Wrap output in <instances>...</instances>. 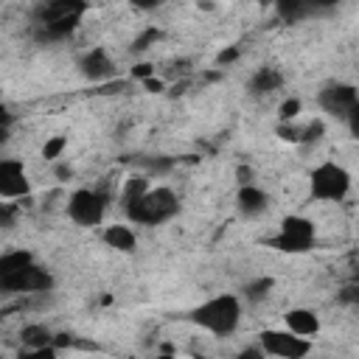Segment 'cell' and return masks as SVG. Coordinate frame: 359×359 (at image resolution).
<instances>
[{
  "label": "cell",
  "instance_id": "3",
  "mask_svg": "<svg viewBox=\"0 0 359 359\" xmlns=\"http://www.w3.org/2000/svg\"><path fill=\"white\" fill-rule=\"evenodd\" d=\"M182 210L180 205V196L174 194V188L168 185H157V188H149L140 199L129 202L123 208L126 219L132 224H143V227H160V224H168L171 219H177Z\"/></svg>",
  "mask_w": 359,
  "mask_h": 359
},
{
  "label": "cell",
  "instance_id": "33",
  "mask_svg": "<svg viewBox=\"0 0 359 359\" xmlns=\"http://www.w3.org/2000/svg\"><path fill=\"white\" fill-rule=\"evenodd\" d=\"M132 76L140 79V81H146V79L154 76V65H149V62H137V65L132 67Z\"/></svg>",
  "mask_w": 359,
  "mask_h": 359
},
{
  "label": "cell",
  "instance_id": "12",
  "mask_svg": "<svg viewBox=\"0 0 359 359\" xmlns=\"http://www.w3.org/2000/svg\"><path fill=\"white\" fill-rule=\"evenodd\" d=\"M236 210L241 219L255 222L269 210V194L258 185H238L236 191Z\"/></svg>",
  "mask_w": 359,
  "mask_h": 359
},
{
  "label": "cell",
  "instance_id": "29",
  "mask_svg": "<svg viewBox=\"0 0 359 359\" xmlns=\"http://www.w3.org/2000/svg\"><path fill=\"white\" fill-rule=\"evenodd\" d=\"M73 165L70 163H65V160H59V163H53V177H56V182H67V180H73Z\"/></svg>",
  "mask_w": 359,
  "mask_h": 359
},
{
  "label": "cell",
  "instance_id": "6",
  "mask_svg": "<svg viewBox=\"0 0 359 359\" xmlns=\"http://www.w3.org/2000/svg\"><path fill=\"white\" fill-rule=\"evenodd\" d=\"M272 250L278 252H289V255H303L317 244V224L309 216L300 213H289L280 219L278 233L266 241Z\"/></svg>",
  "mask_w": 359,
  "mask_h": 359
},
{
  "label": "cell",
  "instance_id": "28",
  "mask_svg": "<svg viewBox=\"0 0 359 359\" xmlns=\"http://www.w3.org/2000/svg\"><path fill=\"white\" fill-rule=\"evenodd\" d=\"M345 126H348V135H351L353 140H359V98H356V104L351 107V112H348V118H345Z\"/></svg>",
  "mask_w": 359,
  "mask_h": 359
},
{
  "label": "cell",
  "instance_id": "22",
  "mask_svg": "<svg viewBox=\"0 0 359 359\" xmlns=\"http://www.w3.org/2000/svg\"><path fill=\"white\" fill-rule=\"evenodd\" d=\"M160 39H163V31H160L157 25H146V28L132 39V48H129V50H132V53H143V50H149L151 45H157Z\"/></svg>",
  "mask_w": 359,
  "mask_h": 359
},
{
  "label": "cell",
  "instance_id": "27",
  "mask_svg": "<svg viewBox=\"0 0 359 359\" xmlns=\"http://www.w3.org/2000/svg\"><path fill=\"white\" fill-rule=\"evenodd\" d=\"M17 359H59V348H22Z\"/></svg>",
  "mask_w": 359,
  "mask_h": 359
},
{
  "label": "cell",
  "instance_id": "14",
  "mask_svg": "<svg viewBox=\"0 0 359 359\" xmlns=\"http://www.w3.org/2000/svg\"><path fill=\"white\" fill-rule=\"evenodd\" d=\"M283 328H289L292 334L297 337H306V339H314L323 328L320 323V314L314 309H306V306H294L283 314Z\"/></svg>",
  "mask_w": 359,
  "mask_h": 359
},
{
  "label": "cell",
  "instance_id": "31",
  "mask_svg": "<svg viewBox=\"0 0 359 359\" xmlns=\"http://www.w3.org/2000/svg\"><path fill=\"white\" fill-rule=\"evenodd\" d=\"M14 216H17V205L14 202H0V224L3 227H11L14 224Z\"/></svg>",
  "mask_w": 359,
  "mask_h": 359
},
{
  "label": "cell",
  "instance_id": "11",
  "mask_svg": "<svg viewBox=\"0 0 359 359\" xmlns=\"http://www.w3.org/2000/svg\"><path fill=\"white\" fill-rule=\"evenodd\" d=\"M76 67H79L81 79H87V81H93V84L107 81V79L115 76V62H112V56L107 53V48H90V50H84V53L79 56Z\"/></svg>",
  "mask_w": 359,
  "mask_h": 359
},
{
  "label": "cell",
  "instance_id": "34",
  "mask_svg": "<svg viewBox=\"0 0 359 359\" xmlns=\"http://www.w3.org/2000/svg\"><path fill=\"white\" fill-rule=\"evenodd\" d=\"M236 59H238V48H227V50H222V53L216 56V65H219V67H222V65L227 67V65L236 62Z\"/></svg>",
  "mask_w": 359,
  "mask_h": 359
},
{
  "label": "cell",
  "instance_id": "19",
  "mask_svg": "<svg viewBox=\"0 0 359 359\" xmlns=\"http://www.w3.org/2000/svg\"><path fill=\"white\" fill-rule=\"evenodd\" d=\"M275 289V280L269 278V275H258V278H250L244 286H241V300L244 303H250V306H258V303H264L266 297H269V292Z\"/></svg>",
  "mask_w": 359,
  "mask_h": 359
},
{
  "label": "cell",
  "instance_id": "18",
  "mask_svg": "<svg viewBox=\"0 0 359 359\" xmlns=\"http://www.w3.org/2000/svg\"><path fill=\"white\" fill-rule=\"evenodd\" d=\"M317 11H323V6H317V3H300V0H283V3L275 6V14L283 22H300V20H306V17L317 14Z\"/></svg>",
  "mask_w": 359,
  "mask_h": 359
},
{
  "label": "cell",
  "instance_id": "10",
  "mask_svg": "<svg viewBox=\"0 0 359 359\" xmlns=\"http://www.w3.org/2000/svg\"><path fill=\"white\" fill-rule=\"evenodd\" d=\"M28 194H31V180L25 174L22 160L3 157L0 160V199L14 202V199H25Z\"/></svg>",
  "mask_w": 359,
  "mask_h": 359
},
{
  "label": "cell",
  "instance_id": "13",
  "mask_svg": "<svg viewBox=\"0 0 359 359\" xmlns=\"http://www.w3.org/2000/svg\"><path fill=\"white\" fill-rule=\"evenodd\" d=\"M283 87V73L275 65H261L247 79V93L252 98H269Z\"/></svg>",
  "mask_w": 359,
  "mask_h": 359
},
{
  "label": "cell",
  "instance_id": "7",
  "mask_svg": "<svg viewBox=\"0 0 359 359\" xmlns=\"http://www.w3.org/2000/svg\"><path fill=\"white\" fill-rule=\"evenodd\" d=\"M258 345L269 359H306L311 353V339L297 337L289 328H264Z\"/></svg>",
  "mask_w": 359,
  "mask_h": 359
},
{
  "label": "cell",
  "instance_id": "1",
  "mask_svg": "<svg viewBox=\"0 0 359 359\" xmlns=\"http://www.w3.org/2000/svg\"><path fill=\"white\" fill-rule=\"evenodd\" d=\"M241 314H244V300L233 292H222V294H213V297L202 300L199 306H194L188 311V320L213 337H230L238 331Z\"/></svg>",
  "mask_w": 359,
  "mask_h": 359
},
{
  "label": "cell",
  "instance_id": "37",
  "mask_svg": "<svg viewBox=\"0 0 359 359\" xmlns=\"http://www.w3.org/2000/svg\"><path fill=\"white\" fill-rule=\"evenodd\" d=\"M353 283H356V286H359V272H356V280H353Z\"/></svg>",
  "mask_w": 359,
  "mask_h": 359
},
{
  "label": "cell",
  "instance_id": "9",
  "mask_svg": "<svg viewBox=\"0 0 359 359\" xmlns=\"http://www.w3.org/2000/svg\"><path fill=\"white\" fill-rule=\"evenodd\" d=\"M356 98H359V90L353 84H348V81H328V84H323L317 90V107L328 118H337L342 123H345L351 107L356 104Z\"/></svg>",
  "mask_w": 359,
  "mask_h": 359
},
{
  "label": "cell",
  "instance_id": "24",
  "mask_svg": "<svg viewBox=\"0 0 359 359\" xmlns=\"http://www.w3.org/2000/svg\"><path fill=\"white\" fill-rule=\"evenodd\" d=\"M65 149H67V135H53V137H48L42 143V157L48 163H59L62 154H65Z\"/></svg>",
  "mask_w": 359,
  "mask_h": 359
},
{
  "label": "cell",
  "instance_id": "8",
  "mask_svg": "<svg viewBox=\"0 0 359 359\" xmlns=\"http://www.w3.org/2000/svg\"><path fill=\"white\" fill-rule=\"evenodd\" d=\"M0 289L8 294H42L53 289V275L50 269H45L42 264H28L17 272L0 275Z\"/></svg>",
  "mask_w": 359,
  "mask_h": 359
},
{
  "label": "cell",
  "instance_id": "21",
  "mask_svg": "<svg viewBox=\"0 0 359 359\" xmlns=\"http://www.w3.org/2000/svg\"><path fill=\"white\" fill-rule=\"evenodd\" d=\"M34 264V255L28 250H6L0 255V275H8V272H17L22 266Z\"/></svg>",
  "mask_w": 359,
  "mask_h": 359
},
{
  "label": "cell",
  "instance_id": "15",
  "mask_svg": "<svg viewBox=\"0 0 359 359\" xmlns=\"http://www.w3.org/2000/svg\"><path fill=\"white\" fill-rule=\"evenodd\" d=\"M129 163L137 174H146L149 180L151 177H165L177 168V157H171V154H132Z\"/></svg>",
  "mask_w": 359,
  "mask_h": 359
},
{
  "label": "cell",
  "instance_id": "16",
  "mask_svg": "<svg viewBox=\"0 0 359 359\" xmlns=\"http://www.w3.org/2000/svg\"><path fill=\"white\" fill-rule=\"evenodd\" d=\"M101 241L115 252H135L137 250V233L129 224H107L101 230Z\"/></svg>",
  "mask_w": 359,
  "mask_h": 359
},
{
  "label": "cell",
  "instance_id": "25",
  "mask_svg": "<svg viewBox=\"0 0 359 359\" xmlns=\"http://www.w3.org/2000/svg\"><path fill=\"white\" fill-rule=\"evenodd\" d=\"M300 109H303V101H300L297 95L283 98L280 107H278V123H294L297 115H300Z\"/></svg>",
  "mask_w": 359,
  "mask_h": 359
},
{
  "label": "cell",
  "instance_id": "4",
  "mask_svg": "<svg viewBox=\"0 0 359 359\" xmlns=\"http://www.w3.org/2000/svg\"><path fill=\"white\" fill-rule=\"evenodd\" d=\"M351 171L334 160H323L309 174V194L314 202H342L351 194Z\"/></svg>",
  "mask_w": 359,
  "mask_h": 359
},
{
  "label": "cell",
  "instance_id": "32",
  "mask_svg": "<svg viewBox=\"0 0 359 359\" xmlns=\"http://www.w3.org/2000/svg\"><path fill=\"white\" fill-rule=\"evenodd\" d=\"M233 359H269V356H266V353H264V348L255 342V345H247V348H241V351H238Z\"/></svg>",
  "mask_w": 359,
  "mask_h": 359
},
{
  "label": "cell",
  "instance_id": "17",
  "mask_svg": "<svg viewBox=\"0 0 359 359\" xmlns=\"http://www.w3.org/2000/svg\"><path fill=\"white\" fill-rule=\"evenodd\" d=\"M20 345L22 348H56V331L45 323H28L20 328Z\"/></svg>",
  "mask_w": 359,
  "mask_h": 359
},
{
  "label": "cell",
  "instance_id": "5",
  "mask_svg": "<svg viewBox=\"0 0 359 359\" xmlns=\"http://www.w3.org/2000/svg\"><path fill=\"white\" fill-rule=\"evenodd\" d=\"M112 194L104 188H76L65 199V213L79 227H98L109 210Z\"/></svg>",
  "mask_w": 359,
  "mask_h": 359
},
{
  "label": "cell",
  "instance_id": "2",
  "mask_svg": "<svg viewBox=\"0 0 359 359\" xmlns=\"http://www.w3.org/2000/svg\"><path fill=\"white\" fill-rule=\"evenodd\" d=\"M87 6L73 3V0H50L36 6L34 11V25H36V39L39 42H62L67 39L76 28L79 20L84 17Z\"/></svg>",
  "mask_w": 359,
  "mask_h": 359
},
{
  "label": "cell",
  "instance_id": "23",
  "mask_svg": "<svg viewBox=\"0 0 359 359\" xmlns=\"http://www.w3.org/2000/svg\"><path fill=\"white\" fill-rule=\"evenodd\" d=\"M323 137H325V121H323V118H314V121L303 123V132H300V146H317Z\"/></svg>",
  "mask_w": 359,
  "mask_h": 359
},
{
  "label": "cell",
  "instance_id": "35",
  "mask_svg": "<svg viewBox=\"0 0 359 359\" xmlns=\"http://www.w3.org/2000/svg\"><path fill=\"white\" fill-rule=\"evenodd\" d=\"M140 84H143L149 93H163V90H165V81H163V79H154V76L146 79V81H140Z\"/></svg>",
  "mask_w": 359,
  "mask_h": 359
},
{
  "label": "cell",
  "instance_id": "26",
  "mask_svg": "<svg viewBox=\"0 0 359 359\" xmlns=\"http://www.w3.org/2000/svg\"><path fill=\"white\" fill-rule=\"evenodd\" d=\"M300 132H303L300 123H278V126H275V135H278L283 143H292V146H300Z\"/></svg>",
  "mask_w": 359,
  "mask_h": 359
},
{
  "label": "cell",
  "instance_id": "30",
  "mask_svg": "<svg viewBox=\"0 0 359 359\" xmlns=\"http://www.w3.org/2000/svg\"><path fill=\"white\" fill-rule=\"evenodd\" d=\"M236 180H238V185H255V171H252V165H247V163L236 165Z\"/></svg>",
  "mask_w": 359,
  "mask_h": 359
},
{
  "label": "cell",
  "instance_id": "36",
  "mask_svg": "<svg viewBox=\"0 0 359 359\" xmlns=\"http://www.w3.org/2000/svg\"><path fill=\"white\" fill-rule=\"evenodd\" d=\"M339 300H345V303H359V286L353 283V286H348V289H342V294H339Z\"/></svg>",
  "mask_w": 359,
  "mask_h": 359
},
{
  "label": "cell",
  "instance_id": "20",
  "mask_svg": "<svg viewBox=\"0 0 359 359\" xmlns=\"http://www.w3.org/2000/svg\"><path fill=\"white\" fill-rule=\"evenodd\" d=\"M151 185H149V177L146 174H129L126 180H123V188H121V208H126L129 202H135V199H140L146 191H149Z\"/></svg>",
  "mask_w": 359,
  "mask_h": 359
}]
</instances>
